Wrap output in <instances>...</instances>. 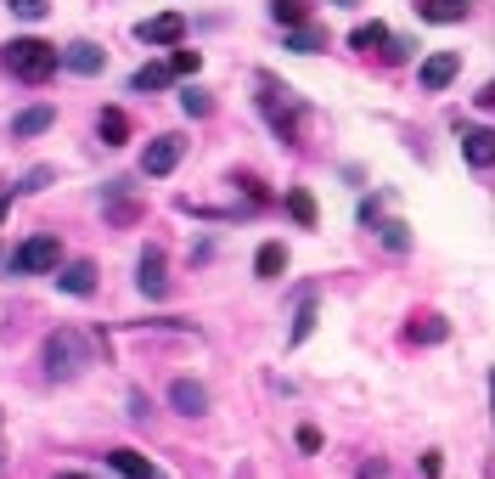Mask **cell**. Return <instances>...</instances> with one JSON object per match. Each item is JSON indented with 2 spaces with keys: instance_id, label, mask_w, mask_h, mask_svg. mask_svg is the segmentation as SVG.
Segmentation results:
<instances>
[{
  "instance_id": "1",
  "label": "cell",
  "mask_w": 495,
  "mask_h": 479,
  "mask_svg": "<svg viewBox=\"0 0 495 479\" xmlns=\"http://www.w3.org/2000/svg\"><path fill=\"white\" fill-rule=\"evenodd\" d=\"M6 68H12L17 79H28V85H46V79L62 68V51L28 35V40H12V46H6Z\"/></svg>"
},
{
  "instance_id": "2",
  "label": "cell",
  "mask_w": 495,
  "mask_h": 479,
  "mask_svg": "<svg viewBox=\"0 0 495 479\" xmlns=\"http://www.w3.org/2000/svg\"><path fill=\"white\" fill-rule=\"evenodd\" d=\"M85 367H90V344H85V333L57 328V333L46 338V372H51V378H79Z\"/></svg>"
},
{
  "instance_id": "3",
  "label": "cell",
  "mask_w": 495,
  "mask_h": 479,
  "mask_svg": "<svg viewBox=\"0 0 495 479\" xmlns=\"http://www.w3.org/2000/svg\"><path fill=\"white\" fill-rule=\"evenodd\" d=\"M57 260H62V243H57V237H28V243L12 254V271L46 276V271H57Z\"/></svg>"
},
{
  "instance_id": "4",
  "label": "cell",
  "mask_w": 495,
  "mask_h": 479,
  "mask_svg": "<svg viewBox=\"0 0 495 479\" xmlns=\"http://www.w3.org/2000/svg\"><path fill=\"white\" fill-rule=\"evenodd\" d=\"M259 90H265V113H271V124L282 130V141H299V130H293V119H299V102H293V90L276 85V79H259Z\"/></svg>"
},
{
  "instance_id": "5",
  "label": "cell",
  "mask_w": 495,
  "mask_h": 479,
  "mask_svg": "<svg viewBox=\"0 0 495 479\" xmlns=\"http://www.w3.org/2000/svg\"><path fill=\"white\" fill-rule=\"evenodd\" d=\"M180 152H186V141L180 136H158V141H147V152H141V175H152V181H163L175 164H180Z\"/></svg>"
},
{
  "instance_id": "6",
  "label": "cell",
  "mask_w": 495,
  "mask_h": 479,
  "mask_svg": "<svg viewBox=\"0 0 495 479\" xmlns=\"http://www.w3.org/2000/svg\"><path fill=\"white\" fill-rule=\"evenodd\" d=\"M170 406L180 411V418H203V411H209V390L197 378H175L170 383Z\"/></svg>"
},
{
  "instance_id": "7",
  "label": "cell",
  "mask_w": 495,
  "mask_h": 479,
  "mask_svg": "<svg viewBox=\"0 0 495 479\" xmlns=\"http://www.w3.org/2000/svg\"><path fill=\"white\" fill-rule=\"evenodd\" d=\"M136 35L147 40V46H180V35H186V17L180 12H158V17H147Z\"/></svg>"
},
{
  "instance_id": "8",
  "label": "cell",
  "mask_w": 495,
  "mask_h": 479,
  "mask_svg": "<svg viewBox=\"0 0 495 479\" xmlns=\"http://www.w3.org/2000/svg\"><path fill=\"white\" fill-rule=\"evenodd\" d=\"M136 282H141L147 299H163V294H170V276H163V248H147V254H141Z\"/></svg>"
},
{
  "instance_id": "9",
  "label": "cell",
  "mask_w": 495,
  "mask_h": 479,
  "mask_svg": "<svg viewBox=\"0 0 495 479\" xmlns=\"http://www.w3.org/2000/svg\"><path fill=\"white\" fill-rule=\"evenodd\" d=\"M456 74H461V51H434V57L422 62V85L428 90H445Z\"/></svg>"
},
{
  "instance_id": "10",
  "label": "cell",
  "mask_w": 495,
  "mask_h": 479,
  "mask_svg": "<svg viewBox=\"0 0 495 479\" xmlns=\"http://www.w3.org/2000/svg\"><path fill=\"white\" fill-rule=\"evenodd\" d=\"M62 68H74V74H102V68H108V51L90 46V40H79V46L62 51Z\"/></svg>"
},
{
  "instance_id": "11",
  "label": "cell",
  "mask_w": 495,
  "mask_h": 479,
  "mask_svg": "<svg viewBox=\"0 0 495 479\" xmlns=\"http://www.w3.org/2000/svg\"><path fill=\"white\" fill-rule=\"evenodd\" d=\"M108 468H113V474H124V479H158L152 457H141V452H129V445H119V452H108Z\"/></svg>"
},
{
  "instance_id": "12",
  "label": "cell",
  "mask_w": 495,
  "mask_h": 479,
  "mask_svg": "<svg viewBox=\"0 0 495 479\" xmlns=\"http://www.w3.org/2000/svg\"><path fill=\"white\" fill-rule=\"evenodd\" d=\"M57 287H62V294H74V299L96 294V266H90V260H74L68 271H62V276H57Z\"/></svg>"
},
{
  "instance_id": "13",
  "label": "cell",
  "mask_w": 495,
  "mask_h": 479,
  "mask_svg": "<svg viewBox=\"0 0 495 479\" xmlns=\"http://www.w3.org/2000/svg\"><path fill=\"white\" fill-rule=\"evenodd\" d=\"M287 51H304V57L326 51V28H315V23H293V28H287Z\"/></svg>"
},
{
  "instance_id": "14",
  "label": "cell",
  "mask_w": 495,
  "mask_h": 479,
  "mask_svg": "<svg viewBox=\"0 0 495 479\" xmlns=\"http://www.w3.org/2000/svg\"><path fill=\"white\" fill-rule=\"evenodd\" d=\"M461 152H468V164H473V170H490L495 136H490V130H468V136H461Z\"/></svg>"
},
{
  "instance_id": "15",
  "label": "cell",
  "mask_w": 495,
  "mask_h": 479,
  "mask_svg": "<svg viewBox=\"0 0 495 479\" xmlns=\"http://www.w3.org/2000/svg\"><path fill=\"white\" fill-rule=\"evenodd\" d=\"M51 124H57V108H28V113H17L12 119V136H40V130H51Z\"/></svg>"
},
{
  "instance_id": "16",
  "label": "cell",
  "mask_w": 495,
  "mask_h": 479,
  "mask_svg": "<svg viewBox=\"0 0 495 479\" xmlns=\"http://www.w3.org/2000/svg\"><path fill=\"white\" fill-rule=\"evenodd\" d=\"M96 130H102V141H108V147H124V141H129V119H124V108H102Z\"/></svg>"
},
{
  "instance_id": "17",
  "label": "cell",
  "mask_w": 495,
  "mask_h": 479,
  "mask_svg": "<svg viewBox=\"0 0 495 479\" xmlns=\"http://www.w3.org/2000/svg\"><path fill=\"white\" fill-rule=\"evenodd\" d=\"M253 271L265 276V282H276V276L287 271V248H282V243H265V248L253 254Z\"/></svg>"
},
{
  "instance_id": "18",
  "label": "cell",
  "mask_w": 495,
  "mask_h": 479,
  "mask_svg": "<svg viewBox=\"0 0 495 479\" xmlns=\"http://www.w3.org/2000/svg\"><path fill=\"white\" fill-rule=\"evenodd\" d=\"M349 46H355V51H377V46H388V28H383V23H360L355 35H349Z\"/></svg>"
},
{
  "instance_id": "19",
  "label": "cell",
  "mask_w": 495,
  "mask_h": 479,
  "mask_svg": "<svg viewBox=\"0 0 495 479\" xmlns=\"http://www.w3.org/2000/svg\"><path fill=\"white\" fill-rule=\"evenodd\" d=\"M170 79H175V74L163 68V62H147V68H136V79H129V85H136V90H163Z\"/></svg>"
},
{
  "instance_id": "20",
  "label": "cell",
  "mask_w": 495,
  "mask_h": 479,
  "mask_svg": "<svg viewBox=\"0 0 495 479\" xmlns=\"http://www.w3.org/2000/svg\"><path fill=\"white\" fill-rule=\"evenodd\" d=\"M180 108H186L191 119H209V113H214V102H209V90H197V85H186V90H180Z\"/></svg>"
},
{
  "instance_id": "21",
  "label": "cell",
  "mask_w": 495,
  "mask_h": 479,
  "mask_svg": "<svg viewBox=\"0 0 495 479\" xmlns=\"http://www.w3.org/2000/svg\"><path fill=\"white\" fill-rule=\"evenodd\" d=\"M422 17H428V23H461L468 12L450 6V0H422Z\"/></svg>"
},
{
  "instance_id": "22",
  "label": "cell",
  "mask_w": 495,
  "mask_h": 479,
  "mask_svg": "<svg viewBox=\"0 0 495 479\" xmlns=\"http://www.w3.org/2000/svg\"><path fill=\"white\" fill-rule=\"evenodd\" d=\"M163 68H170L175 79H186V74H197V68H203V51H175L170 62H163Z\"/></svg>"
},
{
  "instance_id": "23",
  "label": "cell",
  "mask_w": 495,
  "mask_h": 479,
  "mask_svg": "<svg viewBox=\"0 0 495 479\" xmlns=\"http://www.w3.org/2000/svg\"><path fill=\"white\" fill-rule=\"evenodd\" d=\"M287 209L299 226H315V203H310V192H287Z\"/></svg>"
},
{
  "instance_id": "24",
  "label": "cell",
  "mask_w": 495,
  "mask_h": 479,
  "mask_svg": "<svg viewBox=\"0 0 495 479\" xmlns=\"http://www.w3.org/2000/svg\"><path fill=\"white\" fill-rule=\"evenodd\" d=\"M271 17L287 23V28H293V23H304V0H271Z\"/></svg>"
},
{
  "instance_id": "25",
  "label": "cell",
  "mask_w": 495,
  "mask_h": 479,
  "mask_svg": "<svg viewBox=\"0 0 495 479\" xmlns=\"http://www.w3.org/2000/svg\"><path fill=\"white\" fill-rule=\"evenodd\" d=\"M310 333H315V305L304 299V310H299V322H293V344H304Z\"/></svg>"
},
{
  "instance_id": "26",
  "label": "cell",
  "mask_w": 495,
  "mask_h": 479,
  "mask_svg": "<svg viewBox=\"0 0 495 479\" xmlns=\"http://www.w3.org/2000/svg\"><path fill=\"white\" fill-rule=\"evenodd\" d=\"M411 338H422V344H439V338H445V322H439V316H428L422 328H411Z\"/></svg>"
},
{
  "instance_id": "27",
  "label": "cell",
  "mask_w": 495,
  "mask_h": 479,
  "mask_svg": "<svg viewBox=\"0 0 495 479\" xmlns=\"http://www.w3.org/2000/svg\"><path fill=\"white\" fill-rule=\"evenodd\" d=\"M383 243H388L394 254H400V248H406L411 237H406V226H400V220H388V226H383Z\"/></svg>"
},
{
  "instance_id": "28",
  "label": "cell",
  "mask_w": 495,
  "mask_h": 479,
  "mask_svg": "<svg viewBox=\"0 0 495 479\" xmlns=\"http://www.w3.org/2000/svg\"><path fill=\"white\" fill-rule=\"evenodd\" d=\"M12 12L35 23V17H46V0H12Z\"/></svg>"
},
{
  "instance_id": "29",
  "label": "cell",
  "mask_w": 495,
  "mask_h": 479,
  "mask_svg": "<svg viewBox=\"0 0 495 479\" xmlns=\"http://www.w3.org/2000/svg\"><path fill=\"white\" fill-rule=\"evenodd\" d=\"M299 452H321V429H310V423L299 429Z\"/></svg>"
},
{
  "instance_id": "30",
  "label": "cell",
  "mask_w": 495,
  "mask_h": 479,
  "mask_svg": "<svg viewBox=\"0 0 495 479\" xmlns=\"http://www.w3.org/2000/svg\"><path fill=\"white\" fill-rule=\"evenodd\" d=\"M439 468H445V457H439V452H428V457H422V474H428V479H439Z\"/></svg>"
},
{
  "instance_id": "31",
  "label": "cell",
  "mask_w": 495,
  "mask_h": 479,
  "mask_svg": "<svg viewBox=\"0 0 495 479\" xmlns=\"http://www.w3.org/2000/svg\"><path fill=\"white\" fill-rule=\"evenodd\" d=\"M360 479H388V468H383V463H366V468H360Z\"/></svg>"
},
{
  "instance_id": "32",
  "label": "cell",
  "mask_w": 495,
  "mask_h": 479,
  "mask_svg": "<svg viewBox=\"0 0 495 479\" xmlns=\"http://www.w3.org/2000/svg\"><path fill=\"white\" fill-rule=\"evenodd\" d=\"M57 479H90V474H57Z\"/></svg>"
},
{
  "instance_id": "33",
  "label": "cell",
  "mask_w": 495,
  "mask_h": 479,
  "mask_svg": "<svg viewBox=\"0 0 495 479\" xmlns=\"http://www.w3.org/2000/svg\"><path fill=\"white\" fill-rule=\"evenodd\" d=\"M333 6H360V0H333Z\"/></svg>"
},
{
  "instance_id": "34",
  "label": "cell",
  "mask_w": 495,
  "mask_h": 479,
  "mask_svg": "<svg viewBox=\"0 0 495 479\" xmlns=\"http://www.w3.org/2000/svg\"><path fill=\"white\" fill-rule=\"evenodd\" d=\"M450 6H461V12H468V0H450Z\"/></svg>"
}]
</instances>
